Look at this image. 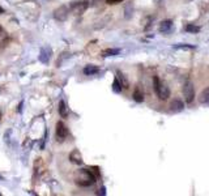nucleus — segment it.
Wrapping results in <instances>:
<instances>
[{
  "instance_id": "3",
  "label": "nucleus",
  "mask_w": 209,
  "mask_h": 196,
  "mask_svg": "<svg viewBox=\"0 0 209 196\" xmlns=\"http://www.w3.org/2000/svg\"><path fill=\"white\" fill-rule=\"evenodd\" d=\"M183 95L184 99H186L187 104H191V102L195 99V87L192 85V82L187 81L183 87Z\"/></svg>"
},
{
  "instance_id": "4",
  "label": "nucleus",
  "mask_w": 209,
  "mask_h": 196,
  "mask_svg": "<svg viewBox=\"0 0 209 196\" xmlns=\"http://www.w3.org/2000/svg\"><path fill=\"white\" fill-rule=\"evenodd\" d=\"M68 136V128L63 122H58L56 123V137L58 141H63L64 139Z\"/></svg>"
},
{
  "instance_id": "6",
  "label": "nucleus",
  "mask_w": 209,
  "mask_h": 196,
  "mask_svg": "<svg viewBox=\"0 0 209 196\" xmlns=\"http://www.w3.org/2000/svg\"><path fill=\"white\" fill-rule=\"evenodd\" d=\"M170 109H171V111H174V112H180L182 110L184 109V104L180 99H174L170 105Z\"/></svg>"
},
{
  "instance_id": "14",
  "label": "nucleus",
  "mask_w": 209,
  "mask_h": 196,
  "mask_svg": "<svg viewBox=\"0 0 209 196\" xmlns=\"http://www.w3.org/2000/svg\"><path fill=\"white\" fill-rule=\"evenodd\" d=\"M120 53L119 49H110V50H106L105 51V56H110V55H118Z\"/></svg>"
},
{
  "instance_id": "13",
  "label": "nucleus",
  "mask_w": 209,
  "mask_h": 196,
  "mask_svg": "<svg viewBox=\"0 0 209 196\" xmlns=\"http://www.w3.org/2000/svg\"><path fill=\"white\" fill-rule=\"evenodd\" d=\"M112 89H114V92L116 93H120L122 92V84L119 82V80L115 77V80H114V84H112Z\"/></svg>"
},
{
  "instance_id": "2",
  "label": "nucleus",
  "mask_w": 209,
  "mask_h": 196,
  "mask_svg": "<svg viewBox=\"0 0 209 196\" xmlns=\"http://www.w3.org/2000/svg\"><path fill=\"white\" fill-rule=\"evenodd\" d=\"M153 87H154V92H156V94L158 95L160 99H162V101H165L170 97V89L169 87H166L165 84H163L162 81L160 80L157 76H154L153 78Z\"/></svg>"
},
{
  "instance_id": "10",
  "label": "nucleus",
  "mask_w": 209,
  "mask_h": 196,
  "mask_svg": "<svg viewBox=\"0 0 209 196\" xmlns=\"http://www.w3.org/2000/svg\"><path fill=\"white\" fill-rule=\"evenodd\" d=\"M99 68L95 67V65H86V67L84 68V73L86 75V76H92V75H95L98 73Z\"/></svg>"
},
{
  "instance_id": "8",
  "label": "nucleus",
  "mask_w": 209,
  "mask_h": 196,
  "mask_svg": "<svg viewBox=\"0 0 209 196\" xmlns=\"http://www.w3.org/2000/svg\"><path fill=\"white\" fill-rule=\"evenodd\" d=\"M199 102L200 104H209V88H205L199 95Z\"/></svg>"
},
{
  "instance_id": "18",
  "label": "nucleus",
  "mask_w": 209,
  "mask_h": 196,
  "mask_svg": "<svg viewBox=\"0 0 209 196\" xmlns=\"http://www.w3.org/2000/svg\"><path fill=\"white\" fill-rule=\"evenodd\" d=\"M1 13H4V9H3L1 7H0V15H1Z\"/></svg>"
},
{
  "instance_id": "12",
  "label": "nucleus",
  "mask_w": 209,
  "mask_h": 196,
  "mask_svg": "<svg viewBox=\"0 0 209 196\" xmlns=\"http://www.w3.org/2000/svg\"><path fill=\"white\" fill-rule=\"evenodd\" d=\"M133 99H135L136 102H143L144 101V94L139 88L135 90V93H133Z\"/></svg>"
},
{
  "instance_id": "7",
  "label": "nucleus",
  "mask_w": 209,
  "mask_h": 196,
  "mask_svg": "<svg viewBox=\"0 0 209 196\" xmlns=\"http://www.w3.org/2000/svg\"><path fill=\"white\" fill-rule=\"evenodd\" d=\"M69 160H71V162H73V163H76V165H81V163H83V157H81L80 152H78L77 149H75L73 152L69 154Z\"/></svg>"
},
{
  "instance_id": "9",
  "label": "nucleus",
  "mask_w": 209,
  "mask_h": 196,
  "mask_svg": "<svg viewBox=\"0 0 209 196\" xmlns=\"http://www.w3.org/2000/svg\"><path fill=\"white\" fill-rule=\"evenodd\" d=\"M171 26H173V21L171 20H166V21L161 22L160 25V32L161 33H167L169 30L171 29Z\"/></svg>"
},
{
  "instance_id": "5",
  "label": "nucleus",
  "mask_w": 209,
  "mask_h": 196,
  "mask_svg": "<svg viewBox=\"0 0 209 196\" xmlns=\"http://www.w3.org/2000/svg\"><path fill=\"white\" fill-rule=\"evenodd\" d=\"M54 16H55L56 20H59V21H64V20L67 18L68 16V9L66 5H61L60 8H58L55 12H54Z\"/></svg>"
},
{
  "instance_id": "1",
  "label": "nucleus",
  "mask_w": 209,
  "mask_h": 196,
  "mask_svg": "<svg viewBox=\"0 0 209 196\" xmlns=\"http://www.w3.org/2000/svg\"><path fill=\"white\" fill-rule=\"evenodd\" d=\"M95 179H97V175L93 174V171L89 170V169H83L80 170L75 178L76 183L78 186H83V187H89V186L94 184Z\"/></svg>"
},
{
  "instance_id": "17",
  "label": "nucleus",
  "mask_w": 209,
  "mask_h": 196,
  "mask_svg": "<svg viewBox=\"0 0 209 196\" xmlns=\"http://www.w3.org/2000/svg\"><path fill=\"white\" fill-rule=\"evenodd\" d=\"M106 1H107L109 4H116V3H120L123 0H106Z\"/></svg>"
},
{
  "instance_id": "15",
  "label": "nucleus",
  "mask_w": 209,
  "mask_h": 196,
  "mask_svg": "<svg viewBox=\"0 0 209 196\" xmlns=\"http://www.w3.org/2000/svg\"><path fill=\"white\" fill-rule=\"evenodd\" d=\"M187 32H191V33H197L199 32V27L197 26H193V25H187Z\"/></svg>"
},
{
  "instance_id": "19",
  "label": "nucleus",
  "mask_w": 209,
  "mask_h": 196,
  "mask_svg": "<svg viewBox=\"0 0 209 196\" xmlns=\"http://www.w3.org/2000/svg\"><path fill=\"white\" fill-rule=\"evenodd\" d=\"M0 118H1V115H0Z\"/></svg>"
},
{
  "instance_id": "11",
  "label": "nucleus",
  "mask_w": 209,
  "mask_h": 196,
  "mask_svg": "<svg viewBox=\"0 0 209 196\" xmlns=\"http://www.w3.org/2000/svg\"><path fill=\"white\" fill-rule=\"evenodd\" d=\"M59 114L61 115V118H67V115H68L67 107H66V104H64V101H60V102H59Z\"/></svg>"
},
{
  "instance_id": "16",
  "label": "nucleus",
  "mask_w": 209,
  "mask_h": 196,
  "mask_svg": "<svg viewBox=\"0 0 209 196\" xmlns=\"http://www.w3.org/2000/svg\"><path fill=\"white\" fill-rule=\"evenodd\" d=\"M177 49H184V50H187V49H195V46H192V44H178V46H175Z\"/></svg>"
}]
</instances>
